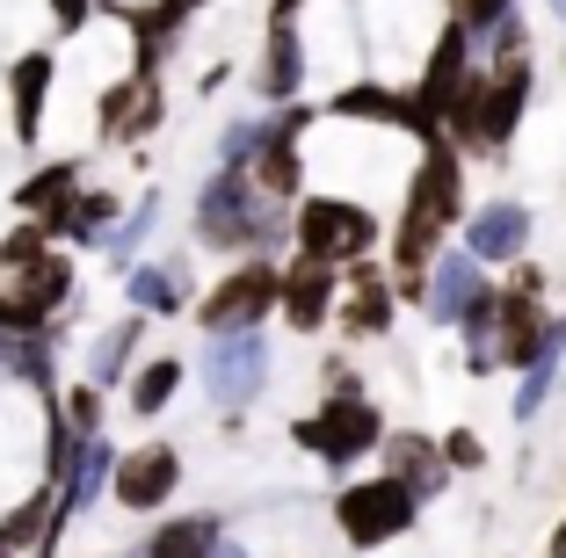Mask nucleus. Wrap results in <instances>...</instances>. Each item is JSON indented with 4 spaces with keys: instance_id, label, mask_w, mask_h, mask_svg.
I'll return each instance as SVG.
<instances>
[{
    "instance_id": "1",
    "label": "nucleus",
    "mask_w": 566,
    "mask_h": 558,
    "mask_svg": "<svg viewBox=\"0 0 566 558\" xmlns=\"http://www.w3.org/2000/svg\"><path fill=\"white\" fill-rule=\"evenodd\" d=\"M465 225V152L450 138H429L421 146V167L407 181V203H400V225H392V297L400 305H421L429 297V269L443 254V240Z\"/></svg>"
},
{
    "instance_id": "2",
    "label": "nucleus",
    "mask_w": 566,
    "mask_h": 558,
    "mask_svg": "<svg viewBox=\"0 0 566 558\" xmlns=\"http://www.w3.org/2000/svg\"><path fill=\"white\" fill-rule=\"evenodd\" d=\"M197 240L203 246H276L283 240V203L254 189L248 167H218L197 197Z\"/></svg>"
},
{
    "instance_id": "3",
    "label": "nucleus",
    "mask_w": 566,
    "mask_h": 558,
    "mask_svg": "<svg viewBox=\"0 0 566 558\" xmlns=\"http://www.w3.org/2000/svg\"><path fill=\"white\" fill-rule=\"evenodd\" d=\"M291 240H298V254H319V262L349 269V262H364L370 246L385 240V225H378V211L356 203V197H298Z\"/></svg>"
},
{
    "instance_id": "4",
    "label": "nucleus",
    "mask_w": 566,
    "mask_h": 558,
    "mask_svg": "<svg viewBox=\"0 0 566 558\" xmlns=\"http://www.w3.org/2000/svg\"><path fill=\"white\" fill-rule=\"evenodd\" d=\"M276 305H283V262L248 254V262H233L211 291L197 297V327L203 334H254Z\"/></svg>"
},
{
    "instance_id": "5",
    "label": "nucleus",
    "mask_w": 566,
    "mask_h": 558,
    "mask_svg": "<svg viewBox=\"0 0 566 558\" xmlns=\"http://www.w3.org/2000/svg\"><path fill=\"white\" fill-rule=\"evenodd\" d=\"M291 443L313 450L327 472H349L356 457H370L385 443V413L370 399H319L305 421H291Z\"/></svg>"
},
{
    "instance_id": "6",
    "label": "nucleus",
    "mask_w": 566,
    "mask_h": 558,
    "mask_svg": "<svg viewBox=\"0 0 566 558\" xmlns=\"http://www.w3.org/2000/svg\"><path fill=\"white\" fill-rule=\"evenodd\" d=\"M415 508L421 501L392 472L385 478H349V486L334 493V523H342V537H349L356 551H378V544L407 537V529H415Z\"/></svg>"
},
{
    "instance_id": "7",
    "label": "nucleus",
    "mask_w": 566,
    "mask_h": 558,
    "mask_svg": "<svg viewBox=\"0 0 566 558\" xmlns=\"http://www.w3.org/2000/svg\"><path fill=\"white\" fill-rule=\"evenodd\" d=\"M472 44H480V36H472L465 22H443V30H436L429 66H421V81H415V138L421 146L443 138V116H450V102H458V87H465V73H472Z\"/></svg>"
},
{
    "instance_id": "8",
    "label": "nucleus",
    "mask_w": 566,
    "mask_h": 558,
    "mask_svg": "<svg viewBox=\"0 0 566 558\" xmlns=\"http://www.w3.org/2000/svg\"><path fill=\"white\" fill-rule=\"evenodd\" d=\"M167 124V81L160 73H117L95 102V138L102 146H138Z\"/></svg>"
},
{
    "instance_id": "9",
    "label": "nucleus",
    "mask_w": 566,
    "mask_h": 558,
    "mask_svg": "<svg viewBox=\"0 0 566 558\" xmlns=\"http://www.w3.org/2000/svg\"><path fill=\"white\" fill-rule=\"evenodd\" d=\"M175 486H182V450L175 443H138L109 464V493H117V508H132V515L167 508Z\"/></svg>"
},
{
    "instance_id": "10",
    "label": "nucleus",
    "mask_w": 566,
    "mask_h": 558,
    "mask_svg": "<svg viewBox=\"0 0 566 558\" xmlns=\"http://www.w3.org/2000/svg\"><path fill=\"white\" fill-rule=\"evenodd\" d=\"M334 305H342V269L319 262V254H291L283 262V327L291 334H319L334 319Z\"/></svg>"
},
{
    "instance_id": "11",
    "label": "nucleus",
    "mask_w": 566,
    "mask_h": 558,
    "mask_svg": "<svg viewBox=\"0 0 566 558\" xmlns=\"http://www.w3.org/2000/svg\"><path fill=\"white\" fill-rule=\"evenodd\" d=\"M334 319H342V334H349V341H378V334H392V319H400L392 269H378L370 254H364V262H349V291H342Z\"/></svg>"
},
{
    "instance_id": "12",
    "label": "nucleus",
    "mask_w": 566,
    "mask_h": 558,
    "mask_svg": "<svg viewBox=\"0 0 566 558\" xmlns=\"http://www.w3.org/2000/svg\"><path fill=\"white\" fill-rule=\"evenodd\" d=\"M523 240H531V211L516 197H494L480 211H465V254L472 262H523Z\"/></svg>"
},
{
    "instance_id": "13",
    "label": "nucleus",
    "mask_w": 566,
    "mask_h": 558,
    "mask_svg": "<svg viewBox=\"0 0 566 558\" xmlns=\"http://www.w3.org/2000/svg\"><path fill=\"white\" fill-rule=\"evenodd\" d=\"M385 472L400 478L415 501H429V493L450 486V464H443V443L436 435H421V428H385Z\"/></svg>"
},
{
    "instance_id": "14",
    "label": "nucleus",
    "mask_w": 566,
    "mask_h": 558,
    "mask_svg": "<svg viewBox=\"0 0 566 558\" xmlns=\"http://www.w3.org/2000/svg\"><path fill=\"white\" fill-rule=\"evenodd\" d=\"M51 81H59V59H51V44L22 51L15 66H8V109H15V138H22V146H36V131H44Z\"/></svg>"
},
{
    "instance_id": "15",
    "label": "nucleus",
    "mask_w": 566,
    "mask_h": 558,
    "mask_svg": "<svg viewBox=\"0 0 566 558\" xmlns=\"http://www.w3.org/2000/svg\"><path fill=\"white\" fill-rule=\"evenodd\" d=\"M73 197H81V160H51V167H30V175H22L15 211L36 218V225H51V232H66Z\"/></svg>"
},
{
    "instance_id": "16",
    "label": "nucleus",
    "mask_w": 566,
    "mask_h": 558,
    "mask_svg": "<svg viewBox=\"0 0 566 558\" xmlns=\"http://www.w3.org/2000/svg\"><path fill=\"white\" fill-rule=\"evenodd\" d=\"M248 175H254L262 197L298 203L305 197V152H298V138H283V131H269V124H262V138H254V152H248Z\"/></svg>"
},
{
    "instance_id": "17",
    "label": "nucleus",
    "mask_w": 566,
    "mask_h": 558,
    "mask_svg": "<svg viewBox=\"0 0 566 558\" xmlns=\"http://www.w3.org/2000/svg\"><path fill=\"white\" fill-rule=\"evenodd\" d=\"M327 116H356V124H385V131H415V95H400V87H385V81H349V87H334Z\"/></svg>"
},
{
    "instance_id": "18",
    "label": "nucleus",
    "mask_w": 566,
    "mask_h": 558,
    "mask_svg": "<svg viewBox=\"0 0 566 558\" xmlns=\"http://www.w3.org/2000/svg\"><path fill=\"white\" fill-rule=\"evenodd\" d=\"M480 291H486V262L450 254V246H443V254H436V269H429V297H421V305H429V319H443V327H450V319L465 313Z\"/></svg>"
},
{
    "instance_id": "19",
    "label": "nucleus",
    "mask_w": 566,
    "mask_h": 558,
    "mask_svg": "<svg viewBox=\"0 0 566 558\" xmlns=\"http://www.w3.org/2000/svg\"><path fill=\"white\" fill-rule=\"evenodd\" d=\"M254 87H262L269 102H298V87H305V36H298V22H269Z\"/></svg>"
},
{
    "instance_id": "20",
    "label": "nucleus",
    "mask_w": 566,
    "mask_h": 558,
    "mask_svg": "<svg viewBox=\"0 0 566 558\" xmlns=\"http://www.w3.org/2000/svg\"><path fill=\"white\" fill-rule=\"evenodd\" d=\"M218 356H211V392L218 407H240V399L262 385V341L254 334H211Z\"/></svg>"
},
{
    "instance_id": "21",
    "label": "nucleus",
    "mask_w": 566,
    "mask_h": 558,
    "mask_svg": "<svg viewBox=\"0 0 566 558\" xmlns=\"http://www.w3.org/2000/svg\"><path fill=\"white\" fill-rule=\"evenodd\" d=\"M8 291L22 297V305H36V313H59V305H66L73 297V262L66 254H59V246H51V254H36L30 269H15V276H8Z\"/></svg>"
},
{
    "instance_id": "22",
    "label": "nucleus",
    "mask_w": 566,
    "mask_h": 558,
    "mask_svg": "<svg viewBox=\"0 0 566 558\" xmlns=\"http://www.w3.org/2000/svg\"><path fill=\"white\" fill-rule=\"evenodd\" d=\"M182 378H189V362H182V356H153V362H138V378H132V413H138V421H153L167 399L182 392Z\"/></svg>"
},
{
    "instance_id": "23",
    "label": "nucleus",
    "mask_w": 566,
    "mask_h": 558,
    "mask_svg": "<svg viewBox=\"0 0 566 558\" xmlns=\"http://www.w3.org/2000/svg\"><path fill=\"white\" fill-rule=\"evenodd\" d=\"M146 558H218V523L211 515H182V523L153 529Z\"/></svg>"
},
{
    "instance_id": "24",
    "label": "nucleus",
    "mask_w": 566,
    "mask_h": 558,
    "mask_svg": "<svg viewBox=\"0 0 566 558\" xmlns=\"http://www.w3.org/2000/svg\"><path fill=\"white\" fill-rule=\"evenodd\" d=\"M109 225H117V189H81V197H73V211H66V232H59V240L95 246Z\"/></svg>"
},
{
    "instance_id": "25",
    "label": "nucleus",
    "mask_w": 566,
    "mask_h": 558,
    "mask_svg": "<svg viewBox=\"0 0 566 558\" xmlns=\"http://www.w3.org/2000/svg\"><path fill=\"white\" fill-rule=\"evenodd\" d=\"M182 297H189L182 269H138L132 276V305L138 313H182Z\"/></svg>"
},
{
    "instance_id": "26",
    "label": "nucleus",
    "mask_w": 566,
    "mask_h": 558,
    "mask_svg": "<svg viewBox=\"0 0 566 558\" xmlns=\"http://www.w3.org/2000/svg\"><path fill=\"white\" fill-rule=\"evenodd\" d=\"M51 240H59L51 225H36V218H22V225L8 232V240H0V276H15V269H30V262H36V254H51Z\"/></svg>"
},
{
    "instance_id": "27",
    "label": "nucleus",
    "mask_w": 566,
    "mask_h": 558,
    "mask_svg": "<svg viewBox=\"0 0 566 558\" xmlns=\"http://www.w3.org/2000/svg\"><path fill=\"white\" fill-rule=\"evenodd\" d=\"M443 8H450V22H465L472 36H486L494 22H509V15H516V0H443Z\"/></svg>"
},
{
    "instance_id": "28",
    "label": "nucleus",
    "mask_w": 566,
    "mask_h": 558,
    "mask_svg": "<svg viewBox=\"0 0 566 558\" xmlns=\"http://www.w3.org/2000/svg\"><path fill=\"white\" fill-rule=\"evenodd\" d=\"M443 464H450V472H480V464H486V443L472 435V428H450V435H443Z\"/></svg>"
},
{
    "instance_id": "29",
    "label": "nucleus",
    "mask_w": 566,
    "mask_h": 558,
    "mask_svg": "<svg viewBox=\"0 0 566 558\" xmlns=\"http://www.w3.org/2000/svg\"><path fill=\"white\" fill-rule=\"evenodd\" d=\"M66 421L81 428V435H95L102 428V385H73L66 392Z\"/></svg>"
},
{
    "instance_id": "30",
    "label": "nucleus",
    "mask_w": 566,
    "mask_h": 558,
    "mask_svg": "<svg viewBox=\"0 0 566 558\" xmlns=\"http://www.w3.org/2000/svg\"><path fill=\"white\" fill-rule=\"evenodd\" d=\"M44 8H51V30L59 36H81L95 22V0H44Z\"/></svg>"
},
{
    "instance_id": "31",
    "label": "nucleus",
    "mask_w": 566,
    "mask_h": 558,
    "mask_svg": "<svg viewBox=\"0 0 566 558\" xmlns=\"http://www.w3.org/2000/svg\"><path fill=\"white\" fill-rule=\"evenodd\" d=\"M197 8H203V0H153V15H160V22H167L175 36L189 30V15H197Z\"/></svg>"
},
{
    "instance_id": "32",
    "label": "nucleus",
    "mask_w": 566,
    "mask_h": 558,
    "mask_svg": "<svg viewBox=\"0 0 566 558\" xmlns=\"http://www.w3.org/2000/svg\"><path fill=\"white\" fill-rule=\"evenodd\" d=\"M298 8L305 0H269V22H298Z\"/></svg>"
},
{
    "instance_id": "33",
    "label": "nucleus",
    "mask_w": 566,
    "mask_h": 558,
    "mask_svg": "<svg viewBox=\"0 0 566 558\" xmlns=\"http://www.w3.org/2000/svg\"><path fill=\"white\" fill-rule=\"evenodd\" d=\"M552 558H566V515L552 523Z\"/></svg>"
},
{
    "instance_id": "34",
    "label": "nucleus",
    "mask_w": 566,
    "mask_h": 558,
    "mask_svg": "<svg viewBox=\"0 0 566 558\" xmlns=\"http://www.w3.org/2000/svg\"><path fill=\"white\" fill-rule=\"evenodd\" d=\"M552 15H559V22H566V0H552Z\"/></svg>"
},
{
    "instance_id": "35",
    "label": "nucleus",
    "mask_w": 566,
    "mask_h": 558,
    "mask_svg": "<svg viewBox=\"0 0 566 558\" xmlns=\"http://www.w3.org/2000/svg\"><path fill=\"white\" fill-rule=\"evenodd\" d=\"M0 558H15V551H8V544H0Z\"/></svg>"
}]
</instances>
